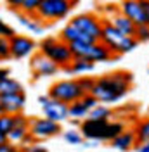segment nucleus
<instances>
[{
  "mask_svg": "<svg viewBox=\"0 0 149 152\" xmlns=\"http://www.w3.org/2000/svg\"><path fill=\"white\" fill-rule=\"evenodd\" d=\"M64 140L68 143H71V145H80V143H83V135L82 132H74V130H69V132H64Z\"/></svg>",
  "mask_w": 149,
  "mask_h": 152,
  "instance_id": "obj_27",
  "label": "nucleus"
},
{
  "mask_svg": "<svg viewBox=\"0 0 149 152\" xmlns=\"http://www.w3.org/2000/svg\"><path fill=\"white\" fill-rule=\"evenodd\" d=\"M24 151H26V152H45L47 149H45V147H38V145H33V147H26Z\"/></svg>",
  "mask_w": 149,
  "mask_h": 152,
  "instance_id": "obj_36",
  "label": "nucleus"
},
{
  "mask_svg": "<svg viewBox=\"0 0 149 152\" xmlns=\"http://www.w3.org/2000/svg\"><path fill=\"white\" fill-rule=\"evenodd\" d=\"M111 116H113V111L108 105H104L103 102H99L95 107H92L87 114V118H90V119H109Z\"/></svg>",
  "mask_w": 149,
  "mask_h": 152,
  "instance_id": "obj_22",
  "label": "nucleus"
},
{
  "mask_svg": "<svg viewBox=\"0 0 149 152\" xmlns=\"http://www.w3.org/2000/svg\"><path fill=\"white\" fill-rule=\"evenodd\" d=\"M134 151H137V152H149V140H146V142H139V145L135 143V145H134Z\"/></svg>",
  "mask_w": 149,
  "mask_h": 152,
  "instance_id": "obj_32",
  "label": "nucleus"
},
{
  "mask_svg": "<svg viewBox=\"0 0 149 152\" xmlns=\"http://www.w3.org/2000/svg\"><path fill=\"white\" fill-rule=\"evenodd\" d=\"M85 92L82 90V86L78 85L76 80H61L56 81L49 90V97L63 100L66 104H71L74 100H78L80 97H83Z\"/></svg>",
  "mask_w": 149,
  "mask_h": 152,
  "instance_id": "obj_7",
  "label": "nucleus"
},
{
  "mask_svg": "<svg viewBox=\"0 0 149 152\" xmlns=\"http://www.w3.org/2000/svg\"><path fill=\"white\" fill-rule=\"evenodd\" d=\"M76 81H78V85L82 86V90H83L85 94H89V92L92 90L94 83H95V80H94V78H90V76H80Z\"/></svg>",
  "mask_w": 149,
  "mask_h": 152,
  "instance_id": "obj_29",
  "label": "nucleus"
},
{
  "mask_svg": "<svg viewBox=\"0 0 149 152\" xmlns=\"http://www.w3.org/2000/svg\"><path fill=\"white\" fill-rule=\"evenodd\" d=\"M132 81H134L132 73H127V71L109 73L95 80L90 94L103 104H116L128 95Z\"/></svg>",
  "mask_w": 149,
  "mask_h": 152,
  "instance_id": "obj_1",
  "label": "nucleus"
},
{
  "mask_svg": "<svg viewBox=\"0 0 149 152\" xmlns=\"http://www.w3.org/2000/svg\"><path fill=\"white\" fill-rule=\"evenodd\" d=\"M9 75H10V71L7 69V67H0V81H2L4 78H7Z\"/></svg>",
  "mask_w": 149,
  "mask_h": 152,
  "instance_id": "obj_37",
  "label": "nucleus"
},
{
  "mask_svg": "<svg viewBox=\"0 0 149 152\" xmlns=\"http://www.w3.org/2000/svg\"><path fill=\"white\" fill-rule=\"evenodd\" d=\"M16 92H24L23 85L19 83L18 80L7 76V78H4L0 81V94H16Z\"/></svg>",
  "mask_w": 149,
  "mask_h": 152,
  "instance_id": "obj_21",
  "label": "nucleus"
},
{
  "mask_svg": "<svg viewBox=\"0 0 149 152\" xmlns=\"http://www.w3.org/2000/svg\"><path fill=\"white\" fill-rule=\"evenodd\" d=\"M74 28H78L80 31L87 33L89 37H92L94 40H99L101 38V31H103V21L97 18L95 14H90V12H83V14H78V16H73L71 21Z\"/></svg>",
  "mask_w": 149,
  "mask_h": 152,
  "instance_id": "obj_10",
  "label": "nucleus"
},
{
  "mask_svg": "<svg viewBox=\"0 0 149 152\" xmlns=\"http://www.w3.org/2000/svg\"><path fill=\"white\" fill-rule=\"evenodd\" d=\"M134 37L137 42H149V24L148 23H144V24H139V26H135V33H134Z\"/></svg>",
  "mask_w": 149,
  "mask_h": 152,
  "instance_id": "obj_26",
  "label": "nucleus"
},
{
  "mask_svg": "<svg viewBox=\"0 0 149 152\" xmlns=\"http://www.w3.org/2000/svg\"><path fill=\"white\" fill-rule=\"evenodd\" d=\"M7 142H9L7 135H5V133H0V145H2V143H7Z\"/></svg>",
  "mask_w": 149,
  "mask_h": 152,
  "instance_id": "obj_38",
  "label": "nucleus"
},
{
  "mask_svg": "<svg viewBox=\"0 0 149 152\" xmlns=\"http://www.w3.org/2000/svg\"><path fill=\"white\" fill-rule=\"evenodd\" d=\"M30 66L33 69V75L35 78H44V76H54L59 73L61 67L57 66L54 61H50L47 56H44L42 52H38L35 56H31V61H30Z\"/></svg>",
  "mask_w": 149,
  "mask_h": 152,
  "instance_id": "obj_12",
  "label": "nucleus"
},
{
  "mask_svg": "<svg viewBox=\"0 0 149 152\" xmlns=\"http://www.w3.org/2000/svg\"><path fill=\"white\" fill-rule=\"evenodd\" d=\"M142 9H144V14H146V23L149 24V0H139Z\"/></svg>",
  "mask_w": 149,
  "mask_h": 152,
  "instance_id": "obj_33",
  "label": "nucleus"
},
{
  "mask_svg": "<svg viewBox=\"0 0 149 152\" xmlns=\"http://www.w3.org/2000/svg\"><path fill=\"white\" fill-rule=\"evenodd\" d=\"M89 107L82 102V99H78V100H74L71 104H68V114H69V118H78V119H85L87 118V114H89Z\"/></svg>",
  "mask_w": 149,
  "mask_h": 152,
  "instance_id": "obj_20",
  "label": "nucleus"
},
{
  "mask_svg": "<svg viewBox=\"0 0 149 152\" xmlns=\"http://www.w3.org/2000/svg\"><path fill=\"white\" fill-rule=\"evenodd\" d=\"M9 57H10L9 38L0 37V59H9Z\"/></svg>",
  "mask_w": 149,
  "mask_h": 152,
  "instance_id": "obj_30",
  "label": "nucleus"
},
{
  "mask_svg": "<svg viewBox=\"0 0 149 152\" xmlns=\"http://www.w3.org/2000/svg\"><path fill=\"white\" fill-rule=\"evenodd\" d=\"M135 137H137V142H146V140H149V119H146V121H142V123L137 124Z\"/></svg>",
  "mask_w": 149,
  "mask_h": 152,
  "instance_id": "obj_25",
  "label": "nucleus"
},
{
  "mask_svg": "<svg viewBox=\"0 0 149 152\" xmlns=\"http://www.w3.org/2000/svg\"><path fill=\"white\" fill-rule=\"evenodd\" d=\"M14 151H16V147L10 145V142L2 143V145H0V152H14Z\"/></svg>",
  "mask_w": 149,
  "mask_h": 152,
  "instance_id": "obj_35",
  "label": "nucleus"
},
{
  "mask_svg": "<svg viewBox=\"0 0 149 152\" xmlns=\"http://www.w3.org/2000/svg\"><path fill=\"white\" fill-rule=\"evenodd\" d=\"M0 104L4 113L16 114L21 113L26 105V95L24 92H16V94H0Z\"/></svg>",
  "mask_w": 149,
  "mask_h": 152,
  "instance_id": "obj_13",
  "label": "nucleus"
},
{
  "mask_svg": "<svg viewBox=\"0 0 149 152\" xmlns=\"http://www.w3.org/2000/svg\"><path fill=\"white\" fill-rule=\"evenodd\" d=\"M118 10L123 16H127L130 21H134L135 26L146 23V14H144V9H142L139 0H121Z\"/></svg>",
  "mask_w": 149,
  "mask_h": 152,
  "instance_id": "obj_14",
  "label": "nucleus"
},
{
  "mask_svg": "<svg viewBox=\"0 0 149 152\" xmlns=\"http://www.w3.org/2000/svg\"><path fill=\"white\" fill-rule=\"evenodd\" d=\"M108 21H109L116 29H120L123 35H130V37H134V33H135V23L130 21L127 16H123L120 10H114L113 16L108 19Z\"/></svg>",
  "mask_w": 149,
  "mask_h": 152,
  "instance_id": "obj_17",
  "label": "nucleus"
},
{
  "mask_svg": "<svg viewBox=\"0 0 149 152\" xmlns=\"http://www.w3.org/2000/svg\"><path fill=\"white\" fill-rule=\"evenodd\" d=\"M9 47H10V57L14 59H24L33 54V50L37 48L35 40L24 35H12L9 38Z\"/></svg>",
  "mask_w": 149,
  "mask_h": 152,
  "instance_id": "obj_11",
  "label": "nucleus"
},
{
  "mask_svg": "<svg viewBox=\"0 0 149 152\" xmlns=\"http://www.w3.org/2000/svg\"><path fill=\"white\" fill-rule=\"evenodd\" d=\"M69 50L73 57H80V59H87V61H92V62H108L111 61V50L104 45L101 40L97 42H90V43H85V42H73V43H68Z\"/></svg>",
  "mask_w": 149,
  "mask_h": 152,
  "instance_id": "obj_5",
  "label": "nucleus"
},
{
  "mask_svg": "<svg viewBox=\"0 0 149 152\" xmlns=\"http://www.w3.org/2000/svg\"><path fill=\"white\" fill-rule=\"evenodd\" d=\"M109 143H111L113 149H116V151H132L134 145L137 143L135 130H123L113 140H109Z\"/></svg>",
  "mask_w": 149,
  "mask_h": 152,
  "instance_id": "obj_15",
  "label": "nucleus"
},
{
  "mask_svg": "<svg viewBox=\"0 0 149 152\" xmlns=\"http://www.w3.org/2000/svg\"><path fill=\"white\" fill-rule=\"evenodd\" d=\"M76 2L78 0H42L35 16L42 19V23H56L71 14Z\"/></svg>",
  "mask_w": 149,
  "mask_h": 152,
  "instance_id": "obj_4",
  "label": "nucleus"
},
{
  "mask_svg": "<svg viewBox=\"0 0 149 152\" xmlns=\"http://www.w3.org/2000/svg\"><path fill=\"white\" fill-rule=\"evenodd\" d=\"M30 133L35 140H47L50 137H56L59 133L63 132L61 130V123L57 121H52L49 118H33L30 121V126H28Z\"/></svg>",
  "mask_w": 149,
  "mask_h": 152,
  "instance_id": "obj_9",
  "label": "nucleus"
},
{
  "mask_svg": "<svg viewBox=\"0 0 149 152\" xmlns=\"http://www.w3.org/2000/svg\"><path fill=\"white\" fill-rule=\"evenodd\" d=\"M59 38H61L63 42H66V43H73V42H85V43H90V42H97V40H94L92 37H89L87 33L80 31L78 28H74L71 23H68L64 28L61 29Z\"/></svg>",
  "mask_w": 149,
  "mask_h": 152,
  "instance_id": "obj_16",
  "label": "nucleus"
},
{
  "mask_svg": "<svg viewBox=\"0 0 149 152\" xmlns=\"http://www.w3.org/2000/svg\"><path fill=\"white\" fill-rule=\"evenodd\" d=\"M5 2H7V5H9L12 10H19L21 4H23V0H5Z\"/></svg>",
  "mask_w": 149,
  "mask_h": 152,
  "instance_id": "obj_34",
  "label": "nucleus"
},
{
  "mask_svg": "<svg viewBox=\"0 0 149 152\" xmlns=\"http://www.w3.org/2000/svg\"><path fill=\"white\" fill-rule=\"evenodd\" d=\"M14 128V114L2 113L0 114V133H7Z\"/></svg>",
  "mask_w": 149,
  "mask_h": 152,
  "instance_id": "obj_24",
  "label": "nucleus"
},
{
  "mask_svg": "<svg viewBox=\"0 0 149 152\" xmlns=\"http://www.w3.org/2000/svg\"><path fill=\"white\" fill-rule=\"evenodd\" d=\"M18 19H19V24L23 28H26L28 31L31 33H44V24H42V19L40 18H35V14H18Z\"/></svg>",
  "mask_w": 149,
  "mask_h": 152,
  "instance_id": "obj_19",
  "label": "nucleus"
},
{
  "mask_svg": "<svg viewBox=\"0 0 149 152\" xmlns=\"http://www.w3.org/2000/svg\"><path fill=\"white\" fill-rule=\"evenodd\" d=\"M14 33H16V31H14V28H12V26H9V24H5V23L2 21V18H0V37L10 38Z\"/></svg>",
  "mask_w": 149,
  "mask_h": 152,
  "instance_id": "obj_31",
  "label": "nucleus"
},
{
  "mask_svg": "<svg viewBox=\"0 0 149 152\" xmlns=\"http://www.w3.org/2000/svg\"><path fill=\"white\" fill-rule=\"evenodd\" d=\"M148 73H149V71H148Z\"/></svg>",
  "mask_w": 149,
  "mask_h": 152,
  "instance_id": "obj_39",
  "label": "nucleus"
},
{
  "mask_svg": "<svg viewBox=\"0 0 149 152\" xmlns=\"http://www.w3.org/2000/svg\"><path fill=\"white\" fill-rule=\"evenodd\" d=\"M38 104L42 107V113L45 118L52 119V121H57V123H63L69 118L68 114V104L63 102V100H57V99H52L49 95H40L38 97Z\"/></svg>",
  "mask_w": 149,
  "mask_h": 152,
  "instance_id": "obj_8",
  "label": "nucleus"
},
{
  "mask_svg": "<svg viewBox=\"0 0 149 152\" xmlns=\"http://www.w3.org/2000/svg\"><path fill=\"white\" fill-rule=\"evenodd\" d=\"M106 47L111 50L113 56H121V54H128L134 48L139 45V42L135 40V37L130 35H123L120 29H116L108 19L103 21V31H101V38Z\"/></svg>",
  "mask_w": 149,
  "mask_h": 152,
  "instance_id": "obj_3",
  "label": "nucleus"
},
{
  "mask_svg": "<svg viewBox=\"0 0 149 152\" xmlns=\"http://www.w3.org/2000/svg\"><path fill=\"white\" fill-rule=\"evenodd\" d=\"M40 52L47 56L50 61H54L59 67H68L73 61V54L69 50V45L63 42L61 38H56V37H49V38H44L40 42Z\"/></svg>",
  "mask_w": 149,
  "mask_h": 152,
  "instance_id": "obj_6",
  "label": "nucleus"
},
{
  "mask_svg": "<svg viewBox=\"0 0 149 152\" xmlns=\"http://www.w3.org/2000/svg\"><path fill=\"white\" fill-rule=\"evenodd\" d=\"M123 130H125L123 123H120V121L109 123V119H90V118H85L80 123V132L83 135V138L94 140V142H109Z\"/></svg>",
  "mask_w": 149,
  "mask_h": 152,
  "instance_id": "obj_2",
  "label": "nucleus"
},
{
  "mask_svg": "<svg viewBox=\"0 0 149 152\" xmlns=\"http://www.w3.org/2000/svg\"><path fill=\"white\" fill-rule=\"evenodd\" d=\"M28 133H30L28 126H14V128L7 133V138H9L10 143H21Z\"/></svg>",
  "mask_w": 149,
  "mask_h": 152,
  "instance_id": "obj_23",
  "label": "nucleus"
},
{
  "mask_svg": "<svg viewBox=\"0 0 149 152\" xmlns=\"http://www.w3.org/2000/svg\"><path fill=\"white\" fill-rule=\"evenodd\" d=\"M40 2H42V0H23L19 10L24 12V14H35L37 9H38V5H40Z\"/></svg>",
  "mask_w": 149,
  "mask_h": 152,
  "instance_id": "obj_28",
  "label": "nucleus"
},
{
  "mask_svg": "<svg viewBox=\"0 0 149 152\" xmlns=\"http://www.w3.org/2000/svg\"><path fill=\"white\" fill-rule=\"evenodd\" d=\"M94 69H95V62L87 61V59H80V57H73L71 64L64 67V71L69 75H85V73H92Z\"/></svg>",
  "mask_w": 149,
  "mask_h": 152,
  "instance_id": "obj_18",
  "label": "nucleus"
}]
</instances>
